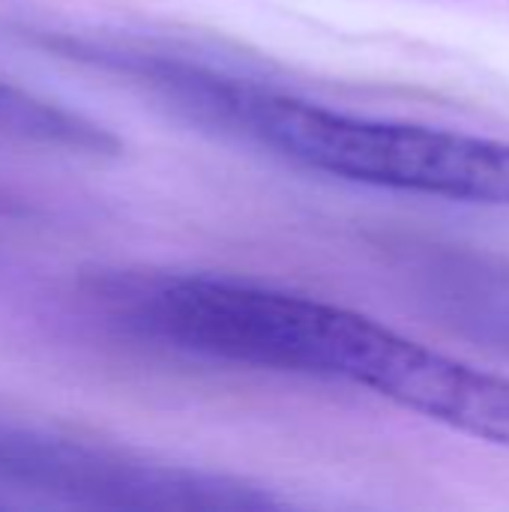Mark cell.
<instances>
[{
  "instance_id": "6da1fadb",
  "label": "cell",
  "mask_w": 509,
  "mask_h": 512,
  "mask_svg": "<svg viewBox=\"0 0 509 512\" xmlns=\"http://www.w3.org/2000/svg\"><path fill=\"white\" fill-rule=\"evenodd\" d=\"M102 297L138 333L165 345L390 396L414 339L351 309L216 276H132Z\"/></svg>"
},
{
  "instance_id": "7a4b0ae2",
  "label": "cell",
  "mask_w": 509,
  "mask_h": 512,
  "mask_svg": "<svg viewBox=\"0 0 509 512\" xmlns=\"http://www.w3.org/2000/svg\"><path fill=\"white\" fill-rule=\"evenodd\" d=\"M183 84L249 138L309 171L414 195L509 207L504 141L342 114L222 78H186Z\"/></svg>"
},
{
  "instance_id": "3957f363",
  "label": "cell",
  "mask_w": 509,
  "mask_h": 512,
  "mask_svg": "<svg viewBox=\"0 0 509 512\" xmlns=\"http://www.w3.org/2000/svg\"><path fill=\"white\" fill-rule=\"evenodd\" d=\"M0 477L105 510H273L279 501L237 477L144 459L0 426Z\"/></svg>"
},
{
  "instance_id": "277c9868",
  "label": "cell",
  "mask_w": 509,
  "mask_h": 512,
  "mask_svg": "<svg viewBox=\"0 0 509 512\" xmlns=\"http://www.w3.org/2000/svg\"><path fill=\"white\" fill-rule=\"evenodd\" d=\"M0 132L33 141L42 147H57L87 156H114L120 138L102 123L69 111L51 99H42L30 90H21L0 78Z\"/></svg>"
}]
</instances>
